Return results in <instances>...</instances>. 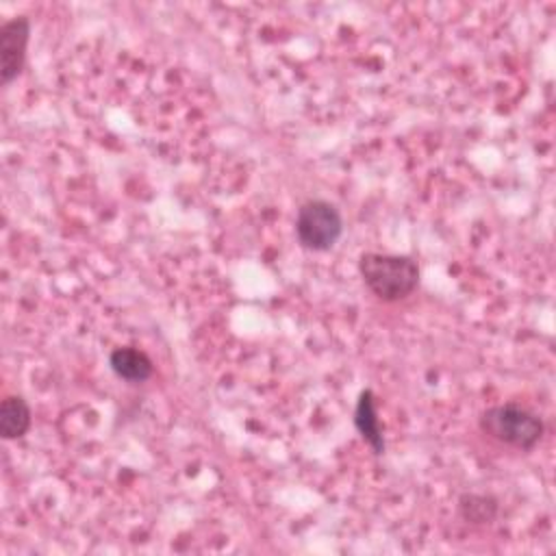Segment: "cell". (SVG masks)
<instances>
[{"label":"cell","instance_id":"1","mask_svg":"<svg viewBox=\"0 0 556 556\" xmlns=\"http://www.w3.org/2000/svg\"><path fill=\"white\" fill-rule=\"evenodd\" d=\"M358 271L365 287L382 302L408 298L419 285V267L410 256L365 252L358 258Z\"/></svg>","mask_w":556,"mask_h":556},{"label":"cell","instance_id":"2","mask_svg":"<svg viewBox=\"0 0 556 556\" xmlns=\"http://www.w3.org/2000/svg\"><path fill=\"white\" fill-rule=\"evenodd\" d=\"M478 426L486 437L517 450H532L545 432L539 415L513 402L484 408L478 417Z\"/></svg>","mask_w":556,"mask_h":556},{"label":"cell","instance_id":"3","mask_svg":"<svg viewBox=\"0 0 556 556\" xmlns=\"http://www.w3.org/2000/svg\"><path fill=\"white\" fill-rule=\"evenodd\" d=\"M343 235V217L339 208L328 200H306L298 208L295 237L302 248L313 252H326Z\"/></svg>","mask_w":556,"mask_h":556},{"label":"cell","instance_id":"4","mask_svg":"<svg viewBox=\"0 0 556 556\" xmlns=\"http://www.w3.org/2000/svg\"><path fill=\"white\" fill-rule=\"evenodd\" d=\"M30 39V20L15 15L0 26V78L2 85L13 83L26 63V48Z\"/></svg>","mask_w":556,"mask_h":556},{"label":"cell","instance_id":"5","mask_svg":"<svg viewBox=\"0 0 556 556\" xmlns=\"http://www.w3.org/2000/svg\"><path fill=\"white\" fill-rule=\"evenodd\" d=\"M354 428L363 437V441L371 447L376 456L384 454V434H382V424L376 413V400L371 389H363L358 393L356 406H354Z\"/></svg>","mask_w":556,"mask_h":556},{"label":"cell","instance_id":"6","mask_svg":"<svg viewBox=\"0 0 556 556\" xmlns=\"http://www.w3.org/2000/svg\"><path fill=\"white\" fill-rule=\"evenodd\" d=\"M109 367L117 378H122L126 382H132V384L146 382L154 371V365H152L150 356L146 352L132 348V345L115 348L109 354Z\"/></svg>","mask_w":556,"mask_h":556},{"label":"cell","instance_id":"7","mask_svg":"<svg viewBox=\"0 0 556 556\" xmlns=\"http://www.w3.org/2000/svg\"><path fill=\"white\" fill-rule=\"evenodd\" d=\"M33 421L30 406L22 395H7L0 406V434L7 441L20 439L28 432Z\"/></svg>","mask_w":556,"mask_h":556},{"label":"cell","instance_id":"8","mask_svg":"<svg viewBox=\"0 0 556 556\" xmlns=\"http://www.w3.org/2000/svg\"><path fill=\"white\" fill-rule=\"evenodd\" d=\"M497 500L486 493H463L458 497V513L465 521L489 523L497 515Z\"/></svg>","mask_w":556,"mask_h":556}]
</instances>
